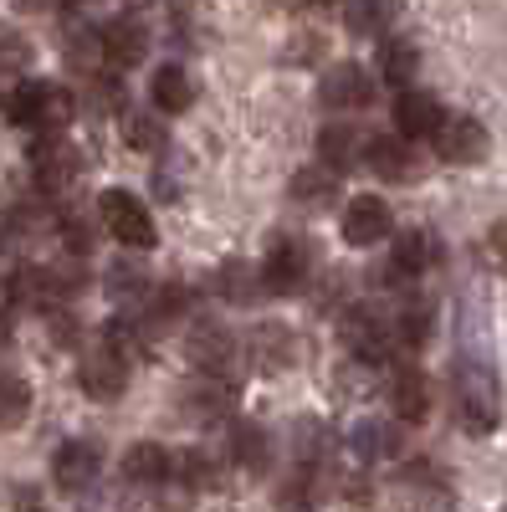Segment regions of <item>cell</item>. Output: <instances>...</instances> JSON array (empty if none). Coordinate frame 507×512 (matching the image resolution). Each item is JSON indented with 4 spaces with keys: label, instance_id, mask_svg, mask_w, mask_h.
Masks as SVG:
<instances>
[{
    "label": "cell",
    "instance_id": "cell-1",
    "mask_svg": "<svg viewBox=\"0 0 507 512\" xmlns=\"http://www.w3.org/2000/svg\"><path fill=\"white\" fill-rule=\"evenodd\" d=\"M451 390H456V420L467 425L472 436H492L497 420H502V395H497V379L482 359H461L451 374Z\"/></svg>",
    "mask_w": 507,
    "mask_h": 512
},
{
    "label": "cell",
    "instance_id": "cell-2",
    "mask_svg": "<svg viewBox=\"0 0 507 512\" xmlns=\"http://www.w3.org/2000/svg\"><path fill=\"white\" fill-rule=\"evenodd\" d=\"M6 118L21 128H36V134H62L77 118V98L67 88H57V82H21L6 98Z\"/></svg>",
    "mask_w": 507,
    "mask_h": 512
},
{
    "label": "cell",
    "instance_id": "cell-3",
    "mask_svg": "<svg viewBox=\"0 0 507 512\" xmlns=\"http://www.w3.org/2000/svg\"><path fill=\"white\" fill-rule=\"evenodd\" d=\"M98 216H103V231H108L118 246H129V251H149V246L159 241L149 205H144L134 190H103V195H98Z\"/></svg>",
    "mask_w": 507,
    "mask_h": 512
},
{
    "label": "cell",
    "instance_id": "cell-4",
    "mask_svg": "<svg viewBox=\"0 0 507 512\" xmlns=\"http://www.w3.org/2000/svg\"><path fill=\"white\" fill-rule=\"evenodd\" d=\"M338 338L349 344V354L359 364H379L390 359V349L400 344V328L390 313H374V308H349L344 323H338Z\"/></svg>",
    "mask_w": 507,
    "mask_h": 512
},
{
    "label": "cell",
    "instance_id": "cell-5",
    "mask_svg": "<svg viewBox=\"0 0 507 512\" xmlns=\"http://www.w3.org/2000/svg\"><path fill=\"white\" fill-rule=\"evenodd\" d=\"M77 384H82L88 400H118L123 390H129V349H118L113 338L98 344V349H88L82 364H77Z\"/></svg>",
    "mask_w": 507,
    "mask_h": 512
},
{
    "label": "cell",
    "instance_id": "cell-6",
    "mask_svg": "<svg viewBox=\"0 0 507 512\" xmlns=\"http://www.w3.org/2000/svg\"><path fill=\"white\" fill-rule=\"evenodd\" d=\"M262 272H267V292L298 297V292L313 282V246H308L303 236H282V241L267 251Z\"/></svg>",
    "mask_w": 507,
    "mask_h": 512
},
{
    "label": "cell",
    "instance_id": "cell-7",
    "mask_svg": "<svg viewBox=\"0 0 507 512\" xmlns=\"http://www.w3.org/2000/svg\"><path fill=\"white\" fill-rule=\"evenodd\" d=\"M436 154L446 164H482L492 154V134L487 123L472 113H446V123L436 128Z\"/></svg>",
    "mask_w": 507,
    "mask_h": 512
},
{
    "label": "cell",
    "instance_id": "cell-8",
    "mask_svg": "<svg viewBox=\"0 0 507 512\" xmlns=\"http://www.w3.org/2000/svg\"><path fill=\"white\" fill-rule=\"evenodd\" d=\"M180 415L195 425H221L236 415V390L226 384V374H195L180 390Z\"/></svg>",
    "mask_w": 507,
    "mask_h": 512
},
{
    "label": "cell",
    "instance_id": "cell-9",
    "mask_svg": "<svg viewBox=\"0 0 507 512\" xmlns=\"http://www.w3.org/2000/svg\"><path fill=\"white\" fill-rule=\"evenodd\" d=\"M31 169H36L41 195H72L82 180V154L72 144H57V134H47L31 149Z\"/></svg>",
    "mask_w": 507,
    "mask_h": 512
},
{
    "label": "cell",
    "instance_id": "cell-10",
    "mask_svg": "<svg viewBox=\"0 0 507 512\" xmlns=\"http://www.w3.org/2000/svg\"><path fill=\"white\" fill-rule=\"evenodd\" d=\"M364 164L374 169L385 185H410L420 169H426V154L415 149V139H405V134H379V139H369V149H364Z\"/></svg>",
    "mask_w": 507,
    "mask_h": 512
},
{
    "label": "cell",
    "instance_id": "cell-11",
    "mask_svg": "<svg viewBox=\"0 0 507 512\" xmlns=\"http://www.w3.org/2000/svg\"><path fill=\"white\" fill-rule=\"evenodd\" d=\"M185 359L195 364V374H231V364L241 359V344L226 323H195L185 338Z\"/></svg>",
    "mask_w": 507,
    "mask_h": 512
},
{
    "label": "cell",
    "instance_id": "cell-12",
    "mask_svg": "<svg viewBox=\"0 0 507 512\" xmlns=\"http://www.w3.org/2000/svg\"><path fill=\"white\" fill-rule=\"evenodd\" d=\"M98 472H103V446L88 441V436L62 441L57 456H52V482H57L62 492H88V487L98 482Z\"/></svg>",
    "mask_w": 507,
    "mask_h": 512
},
{
    "label": "cell",
    "instance_id": "cell-13",
    "mask_svg": "<svg viewBox=\"0 0 507 512\" xmlns=\"http://www.w3.org/2000/svg\"><path fill=\"white\" fill-rule=\"evenodd\" d=\"M385 236H395V216H390V205L379 200V195H354L344 205V241L349 246H379Z\"/></svg>",
    "mask_w": 507,
    "mask_h": 512
},
{
    "label": "cell",
    "instance_id": "cell-14",
    "mask_svg": "<svg viewBox=\"0 0 507 512\" xmlns=\"http://www.w3.org/2000/svg\"><path fill=\"white\" fill-rule=\"evenodd\" d=\"M318 98H323V108H333V113H359V108L374 98V77H369L359 62H338V67L323 72Z\"/></svg>",
    "mask_w": 507,
    "mask_h": 512
},
{
    "label": "cell",
    "instance_id": "cell-15",
    "mask_svg": "<svg viewBox=\"0 0 507 512\" xmlns=\"http://www.w3.org/2000/svg\"><path fill=\"white\" fill-rule=\"evenodd\" d=\"M98 52L108 67H139L149 57V26L139 16H113L98 36Z\"/></svg>",
    "mask_w": 507,
    "mask_h": 512
},
{
    "label": "cell",
    "instance_id": "cell-16",
    "mask_svg": "<svg viewBox=\"0 0 507 512\" xmlns=\"http://www.w3.org/2000/svg\"><path fill=\"white\" fill-rule=\"evenodd\" d=\"M210 287L221 292V303L251 308V303L267 292V272H262L257 262H246V256H226V262L216 267V277H210Z\"/></svg>",
    "mask_w": 507,
    "mask_h": 512
},
{
    "label": "cell",
    "instance_id": "cell-17",
    "mask_svg": "<svg viewBox=\"0 0 507 512\" xmlns=\"http://www.w3.org/2000/svg\"><path fill=\"white\" fill-rule=\"evenodd\" d=\"M441 123H446V108H441L436 93H420V88L400 93V103H395V128H400L405 139H436Z\"/></svg>",
    "mask_w": 507,
    "mask_h": 512
},
{
    "label": "cell",
    "instance_id": "cell-18",
    "mask_svg": "<svg viewBox=\"0 0 507 512\" xmlns=\"http://www.w3.org/2000/svg\"><path fill=\"white\" fill-rule=\"evenodd\" d=\"M246 344H251V364L267 369V374H282V369H292V359H298V338H292V328H282V323H257Z\"/></svg>",
    "mask_w": 507,
    "mask_h": 512
},
{
    "label": "cell",
    "instance_id": "cell-19",
    "mask_svg": "<svg viewBox=\"0 0 507 512\" xmlns=\"http://www.w3.org/2000/svg\"><path fill=\"white\" fill-rule=\"evenodd\" d=\"M169 477H175V456H169L159 441H134L129 451H123V482H134V487H164Z\"/></svg>",
    "mask_w": 507,
    "mask_h": 512
},
{
    "label": "cell",
    "instance_id": "cell-20",
    "mask_svg": "<svg viewBox=\"0 0 507 512\" xmlns=\"http://www.w3.org/2000/svg\"><path fill=\"white\" fill-rule=\"evenodd\" d=\"M338 185H344V169L333 164H303L298 175H292V200H298L303 210H328L338 200Z\"/></svg>",
    "mask_w": 507,
    "mask_h": 512
},
{
    "label": "cell",
    "instance_id": "cell-21",
    "mask_svg": "<svg viewBox=\"0 0 507 512\" xmlns=\"http://www.w3.org/2000/svg\"><path fill=\"white\" fill-rule=\"evenodd\" d=\"M390 405H395V420H405V425H420L431 415V384H426V374L420 369H395V379H390Z\"/></svg>",
    "mask_w": 507,
    "mask_h": 512
},
{
    "label": "cell",
    "instance_id": "cell-22",
    "mask_svg": "<svg viewBox=\"0 0 507 512\" xmlns=\"http://www.w3.org/2000/svg\"><path fill=\"white\" fill-rule=\"evenodd\" d=\"M349 446H354L359 461H395L405 451V436H400L395 420H359L349 431Z\"/></svg>",
    "mask_w": 507,
    "mask_h": 512
},
{
    "label": "cell",
    "instance_id": "cell-23",
    "mask_svg": "<svg viewBox=\"0 0 507 512\" xmlns=\"http://www.w3.org/2000/svg\"><path fill=\"white\" fill-rule=\"evenodd\" d=\"M149 98H154L159 113H190L195 108V77L180 62H164L149 82Z\"/></svg>",
    "mask_w": 507,
    "mask_h": 512
},
{
    "label": "cell",
    "instance_id": "cell-24",
    "mask_svg": "<svg viewBox=\"0 0 507 512\" xmlns=\"http://www.w3.org/2000/svg\"><path fill=\"white\" fill-rule=\"evenodd\" d=\"M395 262L410 272V277H426L431 267H441V236L415 226V231H400L395 236Z\"/></svg>",
    "mask_w": 507,
    "mask_h": 512
},
{
    "label": "cell",
    "instance_id": "cell-25",
    "mask_svg": "<svg viewBox=\"0 0 507 512\" xmlns=\"http://www.w3.org/2000/svg\"><path fill=\"white\" fill-rule=\"evenodd\" d=\"M420 67V47L410 36H379V47H374V72L385 77V82H410Z\"/></svg>",
    "mask_w": 507,
    "mask_h": 512
},
{
    "label": "cell",
    "instance_id": "cell-26",
    "mask_svg": "<svg viewBox=\"0 0 507 512\" xmlns=\"http://www.w3.org/2000/svg\"><path fill=\"white\" fill-rule=\"evenodd\" d=\"M103 292L113 297V303H139V297L154 292V277H149V267L139 262V256H118V262L108 267V277H103Z\"/></svg>",
    "mask_w": 507,
    "mask_h": 512
},
{
    "label": "cell",
    "instance_id": "cell-27",
    "mask_svg": "<svg viewBox=\"0 0 507 512\" xmlns=\"http://www.w3.org/2000/svg\"><path fill=\"white\" fill-rule=\"evenodd\" d=\"M364 149H369V144L359 139V128H354V123H328L323 134H318V159L333 164V169H344V175L359 164Z\"/></svg>",
    "mask_w": 507,
    "mask_h": 512
},
{
    "label": "cell",
    "instance_id": "cell-28",
    "mask_svg": "<svg viewBox=\"0 0 507 512\" xmlns=\"http://www.w3.org/2000/svg\"><path fill=\"white\" fill-rule=\"evenodd\" d=\"M231 456H236L241 472H262L267 456H272L267 425H262V420H236V425H231Z\"/></svg>",
    "mask_w": 507,
    "mask_h": 512
},
{
    "label": "cell",
    "instance_id": "cell-29",
    "mask_svg": "<svg viewBox=\"0 0 507 512\" xmlns=\"http://www.w3.org/2000/svg\"><path fill=\"white\" fill-rule=\"evenodd\" d=\"M6 287H11V308H57L52 267H16L6 277Z\"/></svg>",
    "mask_w": 507,
    "mask_h": 512
},
{
    "label": "cell",
    "instance_id": "cell-30",
    "mask_svg": "<svg viewBox=\"0 0 507 512\" xmlns=\"http://www.w3.org/2000/svg\"><path fill=\"white\" fill-rule=\"evenodd\" d=\"M395 21V0H344V26L354 36H385Z\"/></svg>",
    "mask_w": 507,
    "mask_h": 512
},
{
    "label": "cell",
    "instance_id": "cell-31",
    "mask_svg": "<svg viewBox=\"0 0 507 512\" xmlns=\"http://www.w3.org/2000/svg\"><path fill=\"white\" fill-rule=\"evenodd\" d=\"M123 139H129V149L139 154H159L169 128H164V113H123Z\"/></svg>",
    "mask_w": 507,
    "mask_h": 512
},
{
    "label": "cell",
    "instance_id": "cell-32",
    "mask_svg": "<svg viewBox=\"0 0 507 512\" xmlns=\"http://www.w3.org/2000/svg\"><path fill=\"white\" fill-rule=\"evenodd\" d=\"M175 472H180V482H185L190 492H216V487H221V461L210 456V451H200V446L175 461Z\"/></svg>",
    "mask_w": 507,
    "mask_h": 512
},
{
    "label": "cell",
    "instance_id": "cell-33",
    "mask_svg": "<svg viewBox=\"0 0 507 512\" xmlns=\"http://www.w3.org/2000/svg\"><path fill=\"white\" fill-rule=\"evenodd\" d=\"M31 415V384L21 374H0V431H16Z\"/></svg>",
    "mask_w": 507,
    "mask_h": 512
},
{
    "label": "cell",
    "instance_id": "cell-34",
    "mask_svg": "<svg viewBox=\"0 0 507 512\" xmlns=\"http://www.w3.org/2000/svg\"><path fill=\"white\" fill-rule=\"evenodd\" d=\"M395 328H400V349H426V338H431L436 318H431L426 303H410L405 313H395Z\"/></svg>",
    "mask_w": 507,
    "mask_h": 512
},
{
    "label": "cell",
    "instance_id": "cell-35",
    "mask_svg": "<svg viewBox=\"0 0 507 512\" xmlns=\"http://www.w3.org/2000/svg\"><path fill=\"white\" fill-rule=\"evenodd\" d=\"M98 221H103V216H98ZM98 221H93V216H62V246L77 256V262L98 246Z\"/></svg>",
    "mask_w": 507,
    "mask_h": 512
},
{
    "label": "cell",
    "instance_id": "cell-36",
    "mask_svg": "<svg viewBox=\"0 0 507 512\" xmlns=\"http://www.w3.org/2000/svg\"><path fill=\"white\" fill-rule=\"evenodd\" d=\"M31 67V41H21L16 31H0V77H16Z\"/></svg>",
    "mask_w": 507,
    "mask_h": 512
},
{
    "label": "cell",
    "instance_id": "cell-37",
    "mask_svg": "<svg viewBox=\"0 0 507 512\" xmlns=\"http://www.w3.org/2000/svg\"><path fill=\"white\" fill-rule=\"evenodd\" d=\"M52 344H77V318L52 308Z\"/></svg>",
    "mask_w": 507,
    "mask_h": 512
},
{
    "label": "cell",
    "instance_id": "cell-38",
    "mask_svg": "<svg viewBox=\"0 0 507 512\" xmlns=\"http://www.w3.org/2000/svg\"><path fill=\"white\" fill-rule=\"evenodd\" d=\"M88 98H93V108H113V103H118L113 82H93V88H88Z\"/></svg>",
    "mask_w": 507,
    "mask_h": 512
},
{
    "label": "cell",
    "instance_id": "cell-39",
    "mask_svg": "<svg viewBox=\"0 0 507 512\" xmlns=\"http://www.w3.org/2000/svg\"><path fill=\"white\" fill-rule=\"evenodd\" d=\"M492 256L507 267V221H497V226H492Z\"/></svg>",
    "mask_w": 507,
    "mask_h": 512
},
{
    "label": "cell",
    "instance_id": "cell-40",
    "mask_svg": "<svg viewBox=\"0 0 507 512\" xmlns=\"http://www.w3.org/2000/svg\"><path fill=\"white\" fill-rule=\"evenodd\" d=\"M11 333H16V328H11L6 308H0V359H6V349H11Z\"/></svg>",
    "mask_w": 507,
    "mask_h": 512
},
{
    "label": "cell",
    "instance_id": "cell-41",
    "mask_svg": "<svg viewBox=\"0 0 507 512\" xmlns=\"http://www.w3.org/2000/svg\"><path fill=\"white\" fill-rule=\"evenodd\" d=\"M6 502H11V507H16V502H21V507H36V492H26V487H11V497H6Z\"/></svg>",
    "mask_w": 507,
    "mask_h": 512
},
{
    "label": "cell",
    "instance_id": "cell-42",
    "mask_svg": "<svg viewBox=\"0 0 507 512\" xmlns=\"http://www.w3.org/2000/svg\"><path fill=\"white\" fill-rule=\"evenodd\" d=\"M16 11H47V6H57V0H11Z\"/></svg>",
    "mask_w": 507,
    "mask_h": 512
},
{
    "label": "cell",
    "instance_id": "cell-43",
    "mask_svg": "<svg viewBox=\"0 0 507 512\" xmlns=\"http://www.w3.org/2000/svg\"><path fill=\"white\" fill-rule=\"evenodd\" d=\"M11 303V287H6V277H0V308H6Z\"/></svg>",
    "mask_w": 507,
    "mask_h": 512
},
{
    "label": "cell",
    "instance_id": "cell-44",
    "mask_svg": "<svg viewBox=\"0 0 507 512\" xmlns=\"http://www.w3.org/2000/svg\"><path fill=\"white\" fill-rule=\"evenodd\" d=\"M308 6H333V0H308Z\"/></svg>",
    "mask_w": 507,
    "mask_h": 512
}]
</instances>
